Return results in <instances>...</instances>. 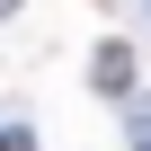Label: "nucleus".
Returning a JSON list of instances; mask_svg holds the SVG:
<instances>
[{
	"mask_svg": "<svg viewBox=\"0 0 151 151\" xmlns=\"http://www.w3.org/2000/svg\"><path fill=\"white\" fill-rule=\"evenodd\" d=\"M0 151H27V142H18V133H0Z\"/></svg>",
	"mask_w": 151,
	"mask_h": 151,
	"instance_id": "1",
	"label": "nucleus"
}]
</instances>
